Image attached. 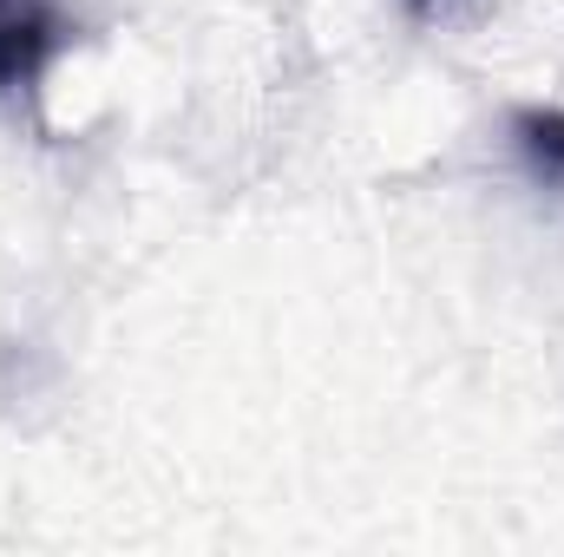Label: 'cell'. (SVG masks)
Wrapping results in <instances>:
<instances>
[{
  "mask_svg": "<svg viewBox=\"0 0 564 557\" xmlns=\"http://www.w3.org/2000/svg\"><path fill=\"white\" fill-rule=\"evenodd\" d=\"M66 46H73V13L59 0H0V106L33 112Z\"/></svg>",
  "mask_w": 564,
  "mask_h": 557,
  "instance_id": "6da1fadb",
  "label": "cell"
},
{
  "mask_svg": "<svg viewBox=\"0 0 564 557\" xmlns=\"http://www.w3.org/2000/svg\"><path fill=\"white\" fill-rule=\"evenodd\" d=\"M506 132H512V151H519L525 177L564 197V106H519Z\"/></svg>",
  "mask_w": 564,
  "mask_h": 557,
  "instance_id": "7a4b0ae2",
  "label": "cell"
},
{
  "mask_svg": "<svg viewBox=\"0 0 564 557\" xmlns=\"http://www.w3.org/2000/svg\"><path fill=\"white\" fill-rule=\"evenodd\" d=\"M401 7H408V20H446L459 0H401Z\"/></svg>",
  "mask_w": 564,
  "mask_h": 557,
  "instance_id": "3957f363",
  "label": "cell"
}]
</instances>
